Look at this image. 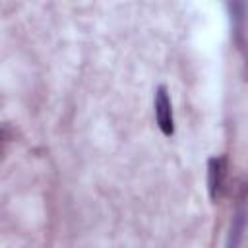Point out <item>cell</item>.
Instances as JSON below:
<instances>
[{"mask_svg": "<svg viewBox=\"0 0 248 248\" xmlns=\"http://www.w3.org/2000/svg\"><path fill=\"white\" fill-rule=\"evenodd\" d=\"M244 236V209H240L231 223V231H229V238H227V248H240Z\"/></svg>", "mask_w": 248, "mask_h": 248, "instance_id": "cell-3", "label": "cell"}, {"mask_svg": "<svg viewBox=\"0 0 248 248\" xmlns=\"http://www.w3.org/2000/svg\"><path fill=\"white\" fill-rule=\"evenodd\" d=\"M8 140H10L8 130H6L4 126H0V157H2V153H4V149H6V145H8Z\"/></svg>", "mask_w": 248, "mask_h": 248, "instance_id": "cell-4", "label": "cell"}, {"mask_svg": "<svg viewBox=\"0 0 248 248\" xmlns=\"http://www.w3.org/2000/svg\"><path fill=\"white\" fill-rule=\"evenodd\" d=\"M225 174H227L225 157H213L209 161V170H207V186H209L211 200H217L221 196V190L225 184Z\"/></svg>", "mask_w": 248, "mask_h": 248, "instance_id": "cell-2", "label": "cell"}, {"mask_svg": "<svg viewBox=\"0 0 248 248\" xmlns=\"http://www.w3.org/2000/svg\"><path fill=\"white\" fill-rule=\"evenodd\" d=\"M155 118H157V124H159L161 132L165 136H172V132H174V120H172L170 99H169V93H167L165 87H159L157 89V95H155Z\"/></svg>", "mask_w": 248, "mask_h": 248, "instance_id": "cell-1", "label": "cell"}]
</instances>
